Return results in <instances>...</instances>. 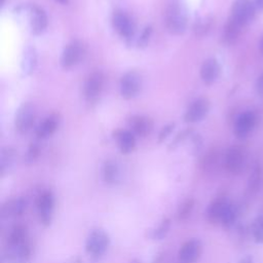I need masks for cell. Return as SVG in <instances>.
<instances>
[{"label":"cell","mask_w":263,"mask_h":263,"mask_svg":"<svg viewBox=\"0 0 263 263\" xmlns=\"http://www.w3.org/2000/svg\"><path fill=\"white\" fill-rule=\"evenodd\" d=\"M187 9L180 0L170 3L165 11V26L173 35H182L187 27Z\"/></svg>","instance_id":"1"},{"label":"cell","mask_w":263,"mask_h":263,"mask_svg":"<svg viewBox=\"0 0 263 263\" xmlns=\"http://www.w3.org/2000/svg\"><path fill=\"white\" fill-rule=\"evenodd\" d=\"M110 242L109 234L104 229L96 228L89 232L85 240V251L91 258L99 259L106 254Z\"/></svg>","instance_id":"2"},{"label":"cell","mask_w":263,"mask_h":263,"mask_svg":"<svg viewBox=\"0 0 263 263\" xmlns=\"http://www.w3.org/2000/svg\"><path fill=\"white\" fill-rule=\"evenodd\" d=\"M256 10L254 0H235L232 3L229 17L245 27L254 18Z\"/></svg>","instance_id":"3"},{"label":"cell","mask_w":263,"mask_h":263,"mask_svg":"<svg viewBox=\"0 0 263 263\" xmlns=\"http://www.w3.org/2000/svg\"><path fill=\"white\" fill-rule=\"evenodd\" d=\"M224 167L232 175H239L245 171L247 164V155L245 150L238 146H232L227 149L224 155Z\"/></svg>","instance_id":"4"},{"label":"cell","mask_w":263,"mask_h":263,"mask_svg":"<svg viewBox=\"0 0 263 263\" xmlns=\"http://www.w3.org/2000/svg\"><path fill=\"white\" fill-rule=\"evenodd\" d=\"M37 213L40 223L47 227L51 224L53 213H54V204L55 198L50 190L43 191L37 198Z\"/></svg>","instance_id":"5"},{"label":"cell","mask_w":263,"mask_h":263,"mask_svg":"<svg viewBox=\"0 0 263 263\" xmlns=\"http://www.w3.org/2000/svg\"><path fill=\"white\" fill-rule=\"evenodd\" d=\"M141 87L142 77L137 71L126 72L120 79V95L125 100H130L135 98L140 92Z\"/></svg>","instance_id":"6"},{"label":"cell","mask_w":263,"mask_h":263,"mask_svg":"<svg viewBox=\"0 0 263 263\" xmlns=\"http://www.w3.org/2000/svg\"><path fill=\"white\" fill-rule=\"evenodd\" d=\"M202 253V243L198 238H190L182 243L178 251L179 263H195Z\"/></svg>","instance_id":"7"},{"label":"cell","mask_w":263,"mask_h":263,"mask_svg":"<svg viewBox=\"0 0 263 263\" xmlns=\"http://www.w3.org/2000/svg\"><path fill=\"white\" fill-rule=\"evenodd\" d=\"M104 82L105 77L100 71H95L87 77L83 87L84 98L87 102L93 103L100 98L104 88Z\"/></svg>","instance_id":"8"},{"label":"cell","mask_w":263,"mask_h":263,"mask_svg":"<svg viewBox=\"0 0 263 263\" xmlns=\"http://www.w3.org/2000/svg\"><path fill=\"white\" fill-rule=\"evenodd\" d=\"M84 53L83 45L80 41L74 40L70 42L63 50L62 55H61V66L64 69H70L77 65L80 60L82 59Z\"/></svg>","instance_id":"9"},{"label":"cell","mask_w":263,"mask_h":263,"mask_svg":"<svg viewBox=\"0 0 263 263\" xmlns=\"http://www.w3.org/2000/svg\"><path fill=\"white\" fill-rule=\"evenodd\" d=\"M230 200L226 196H218L213 199L205 210L206 220L212 224H221L224 214L230 204Z\"/></svg>","instance_id":"10"},{"label":"cell","mask_w":263,"mask_h":263,"mask_svg":"<svg viewBox=\"0 0 263 263\" xmlns=\"http://www.w3.org/2000/svg\"><path fill=\"white\" fill-rule=\"evenodd\" d=\"M35 120V109L29 104H23L16 111L14 125L18 133L25 134L27 133L33 125Z\"/></svg>","instance_id":"11"},{"label":"cell","mask_w":263,"mask_h":263,"mask_svg":"<svg viewBox=\"0 0 263 263\" xmlns=\"http://www.w3.org/2000/svg\"><path fill=\"white\" fill-rule=\"evenodd\" d=\"M256 115L252 111H246L238 115L235 120L233 133L236 138L245 139L254 129L256 125Z\"/></svg>","instance_id":"12"},{"label":"cell","mask_w":263,"mask_h":263,"mask_svg":"<svg viewBox=\"0 0 263 263\" xmlns=\"http://www.w3.org/2000/svg\"><path fill=\"white\" fill-rule=\"evenodd\" d=\"M112 24L116 32L125 39H130L135 33V25L132 18L123 11H115Z\"/></svg>","instance_id":"13"},{"label":"cell","mask_w":263,"mask_h":263,"mask_svg":"<svg viewBox=\"0 0 263 263\" xmlns=\"http://www.w3.org/2000/svg\"><path fill=\"white\" fill-rule=\"evenodd\" d=\"M209 111H210V102L204 98L197 99L187 109L184 115V120L189 123L198 122L208 115Z\"/></svg>","instance_id":"14"},{"label":"cell","mask_w":263,"mask_h":263,"mask_svg":"<svg viewBox=\"0 0 263 263\" xmlns=\"http://www.w3.org/2000/svg\"><path fill=\"white\" fill-rule=\"evenodd\" d=\"M114 140L122 154L130 153L136 147L135 134L127 129H117L113 134Z\"/></svg>","instance_id":"15"},{"label":"cell","mask_w":263,"mask_h":263,"mask_svg":"<svg viewBox=\"0 0 263 263\" xmlns=\"http://www.w3.org/2000/svg\"><path fill=\"white\" fill-rule=\"evenodd\" d=\"M220 72L221 67L219 62L214 58H210L201 65L200 78L205 84H212L218 79Z\"/></svg>","instance_id":"16"},{"label":"cell","mask_w":263,"mask_h":263,"mask_svg":"<svg viewBox=\"0 0 263 263\" xmlns=\"http://www.w3.org/2000/svg\"><path fill=\"white\" fill-rule=\"evenodd\" d=\"M129 126L135 135L140 137H146L151 133L153 128V122L149 117L143 115H136L129 119Z\"/></svg>","instance_id":"17"},{"label":"cell","mask_w":263,"mask_h":263,"mask_svg":"<svg viewBox=\"0 0 263 263\" xmlns=\"http://www.w3.org/2000/svg\"><path fill=\"white\" fill-rule=\"evenodd\" d=\"M27 204L28 201L24 197H17L8 200L2 206V216L7 218L22 216L27 209Z\"/></svg>","instance_id":"18"},{"label":"cell","mask_w":263,"mask_h":263,"mask_svg":"<svg viewBox=\"0 0 263 263\" xmlns=\"http://www.w3.org/2000/svg\"><path fill=\"white\" fill-rule=\"evenodd\" d=\"M102 179L107 185H115L120 179V167L115 160L108 159L102 166Z\"/></svg>","instance_id":"19"},{"label":"cell","mask_w":263,"mask_h":263,"mask_svg":"<svg viewBox=\"0 0 263 263\" xmlns=\"http://www.w3.org/2000/svg\"><path fill=\"white\" fill-rule=\"evenodd\" d=\"M28 238V229L23 224L14 225L7 235L8 249H15L25 243Z\"/></svg>","instance_id":"20"},{"label":"cell","mask_w":263,"mask_h":263,"mask_svg":"<svg viewBox=\"0 0 263 263\" xmlns=\"http://www.w3.org/2000/svg\"><path fill=\"white\" fill-rule=\"evenodd\" d=\"M30 25H31L32 32L35 35H39L45 31L47 27V16L45 11L42 8L38 6H35L32 8Z\"/></svg>","instance_id":"21"},{"label":"cell","mask_w":263,"mask_h":263,"mask_svg":"<svg viewBox=\"0 0 263 263\" xmlns=\"http://www.w3.org/2000/svg\"><path fill=\"white\" fill-rule=\"evenodd\" d=\"M263 187V165L257 163L248 179V191L251 194H257Z\"/></svg>","instance_id":"22"},{"label":"cell","mask_w":263,"mask_h":263,"mask_svg":"<svg viewBox=\"0 0 263 263\" xmlns=\"http://www.w3.org/2000/svg\"><path fill=\"white\" fill-rule=\"evenodd\" d=\"M37 65V52L33 46H28L23 53L21 69L24 76L30 75Z\"/></svg>","instance_id":"23"},{"label":"cell","mask_w":263,"mask_h":263,"mask_svg":"<svg viewBox=\"0 0 263 263\" xmlns=\"http://www.w3.org/2000/svg\"><path fill=\"white\" fill-rule=\"evenodd\" d=\"M58 125H59V118L55 115H50L38 125L36 129V135L40 139H46L57 130Z\"/></svg>","instance_id":"24"},{"label":"cell","mask_w":263,"mask_h":263,"mask_svg":"<svg viewBox=\"0 0 263 263\" xmlns=\"http://www.w3.org/2000/svg\"><path fill=\"white\" fill-rule=\"evenodd\" d=\"M242 28H243L242 26H240L239 24H237L236 22H234L233 20H231L229 17L228 21L226 22V24L224 26V30H223V35H222L223 42L225 44H232L233 42H235L236 39L238 38Z\"/></svg>","instance_id":"25"},{"label":"cell","mask_w":263,"mask_h":263,"mask_svg":"<svg viewBox=\"0 0 263 263\" xmlns=\"http://www.w3.org/2000/svg\"><path fill=\"white\" fill-rule=\"evenodd\" d=\"M172 226V222L170 218H163L157 226H155L154 228L150 229L148 232V236L150 239L153 240H161L163 239L167 233L170 232Z\"/></svg>","instance_id":"26"},{"label":"cell","mask_w":263,"mask_h":263,"mask_svg":"<svg viewBox=\"0 0 263 263\" xmlns=\"http://www.w3.org/2000/svg\"><path fill=\"white\" fill-rule=\"evenodd\" d=\"M14 159H15V151L11 147H5L2 149L1 157H0V170L2 175L9 172V170L13 165Z\"/></svg>","instance_id":"27"},{"label":"cell","mask_w":263,"mask_h":263,"mask_svg":"<svg viewBox=\"0 0 263 263\" xmlns=\"http://www.w3.org/2000/svg\"><path fill=\"white\" fill-rule=\"evenodd\" d=\"M238 215H239L238 206L235 203L230 202V204L228 205V208L224 214L221 225H223L225 228L232 227L235 224V222L237 221Z\"/></svg>","instance_id":"28"},{"label":"cell","mask_w":263,"mask_h":263,"mask_svg":"<svg viewBox=\"0 0 263 263\" xmlns=\"http://www.w3.org/2000/svg\"><path fill=\"white\" fill-rule=\"evenodd\" d=\"M195 205V200L193 198L185 199L178 209V219L180 221H186L192 214Z\"/></svg>","instance_id":"29"},{"label":"cell","mask_w":263,"mask_h":263,"mask_svg":"<svg viewBox=\"0 0 263 263\" xmlns=\"http://www.w3.org/2000/svg\"><path fill=\"white\" fill-rule=\"evenodd\" d=\"M252 236L257 243H263V215L258 216L251 226Z\"/></svg>","instance_id":"30"},{"label":"cell","mask_w":263,"mask_h":263,"mask_svg":"<svg viewBox=\"0 0 263 263\" xmlns=\"http://www.w3.org/2000/svg\"><path fill=\"white\" fill-rule=\"evenodd\" d=\"M39 152H40V149H39V146L37 144H31V146L29 147L27 153H26V156H25V161L27 163H32L34 162L37 157L39 156Z\"/></svg>","instance_id":"31"},{"label":"cell","mask_w":263,"mask_h":263,"mask_svg":"<svg viewBox=\"0 0 263 263\" xmlns=\"http://www.w3.org/2000/svg\"><path fill=\"white\" fill-rule=\"evenodd\" d=\"M151 34H152V28H151L150 26H147V27L143 30V32H142V34H141V36H140V38H139L138 46H139V47H145V46L148 44L149 40H150Z\"/></svg>","instance_id":"32"},{"label":"cell","mask_w":263,"mask_h":263,"mask_svg":"<svg viewBox=\"0 0 263 263\" xmlns=\"http://www.w3.org/2000/svg\"><path fill=\"white\" fill-rule=\"evenodd\" d=\"M174 126H175L174 123H171V124H167V125L163 126L162 129L160 130L159 135H158V142H160V143L163 142L171 135V133L173 132Z\"/></svg>","instance_id":"33"},{"label":"cell","mask_w":263,"mask_h":263,"mask_svg":"<svg viewBox=\"0 0 263 263\" xmlns=\"http://www.w3.org/2000/svg\"><path fill=\"white\" fill-rule=\"evenodd\" d=\"M255 88H256V92L263 98V72L258 76L257 80H256V84H255Z\"/></svg>","instance_id":"34"},{"label":"cell","mask_w":263,"mask_h":263,"mask_svg":"<svg viewBox=\"0 0 263 263\" xmlns=\"http://www.w3.org/2000/svg\"><path fill=\"white\" fill-rule=\"evenodd\" d=\"M237 263H254V258L251 255H246L241 257Z\"/></svg>","instance_id":"35"},{"label":"cell","mask_w":263,"mask_h":263,"mask_svg":"<svg viewBox=\"0 0 263 263\" xmlns=\"http://www.w3.org/2000/svg\"><path fill=\"white\" fill-rule=\"evenodd\" d=\"M254 2H255L257 9L263 10V0H254Z\"/></svg>","instance_id":"36"},{"label":"cell","mask_w":263,"mask_h":263,"mask_svg":"<svg viewBox=\"0 0 263 263\" xmlns=\"http://www.w3.org/2000/svg\"><path fill=\"white\" fill-rule=\"evenodd\" d=\"M259 51L263 55V36H262V38H261V40L259 42Z\"/></svg>","instance_id":"37"},{"label":"cell","mask_w":263,"mask_h":263,"mask_svg":"<svg viewBox=\"0 0 263 263\" xmlns=\"http://www.w3.org/2000/svg\"><path fill=\"white\" fill-rule=\"evenodd\" d=\"M55 1L59 3H62V4H67L69 2V0H55Z\"/></svg>","instance_id":"38"},{"label":"cell","mask_w":263,"mask_h":263,"mask_svg":"<svg viewBox=\"0 0 263 263\" xmlns=\"http://www.w3.org/2000/svg\"><path fill=\"white\" fill-rule=\"evenodd\" d=\"M68 263H81V261L79 259H73L71 262H68Z\"/></svg>","instance_id":"39"},{"label":"cell","mask_w":263,"mask_h":263,"mask_svg":"<svg viewBox=\"0 0 263 263\" xmlns=\"http://www.w3.org/2000/svg\"><path fill=\"white\" fill-rule=\"evenodd\" d=\"M129 263H141V261L139 259H133Z\"/></svg>","instance_id":"40"}]
</instances>
